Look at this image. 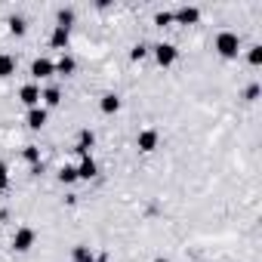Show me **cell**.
Wrapping results in <instances>:
<instances>
[{
  "label": "cell",
  "mask_w": 262,
  "mask_h": 262,
  "mask_svg": "<svg viewBox=\"0 0 262 262\" xmlns=\"http://www.w3.org/2000/svg\"><path fill=\"white\" fill-rule=\"evenodd\" d=\"M213 50H216V56H222V59H237V53H241V37H237L234 31H219L216 40H213Z\"/></svg>",
  "instance_id": "6da1fadb"
},
{
  "label": "cell",
  "mask_w": 262,
  "mask_h": 262,
  "mask_svg": "<svg viewBox=\"0 0 262 262\" xmlns=\"http://www.w3.org/2000/svg\"><path fill=\"white\" fill-rule=\"evenodd\" d=\"M158 145H161V133L155 126H145V129H139V136H136V148L142 151V155H151V151H158Z\"/></svg>",
  "instance_id": "7a4b0ae2"
},
{
  "label": "cell",
  "mask_w": 262,
  "mask_h": 262,
  "mask_svg": "<svg viewBox=\"0 0 262 262\" xmlns=\"http://www.w3.org/2000/svg\"><path fill=\"white\" fill-rule=\"evenodd\" d=\"M151 50H155V62H158L161 68H173V65H176V59H179L176 43H155Z\"/></svg>",
  "instance_id": "3957f363"
},
{
  "label": "cell",
  "mask_w": 262,
  "mask_h": 262,
  "mask_svg": "<svg viewBox=\"0 0 262 262\" xmlns=\"http://www.w3.org/2000/svg\"><path fill=\"white\" fill-rule=\"evenodd\" d=\"M34 241H37V231L28 228V225H22V228H16V234H13V250H16V253H28V250L34 247Z\"/></svg>",
  "instance_id": "277c9868"
},
{
  "label": "cell",
  "mask_w": 262,
  "mask_h": 262,
  "mask_svg": "<svg viewBox=\"0 0 262 262\" xmlns=\"http://www.w3.org/2000/svg\"><path fill=\"white\" fill-rule=\"evenodd\" d=\"M53 74H56V62H53V59L40 56V59L31 62V77H34V80H47V77H53Z\"/></svg>",
  "instance_id": "5b68a950"
},
{
  "label": "cell",
  "mask_w": 262,
  "mask_h": 262,
  "mask_svg": "<svg viewBox=\"0 0 262 262\" xmlns=\"http://www.w3.org/2000/svg\"><path fill=\"white\" fill-rule=\"evenodd\" d=\"M173 22H176V25H198V22H201V10L185 4V7H179V10L173 13Z\"/></svg>",
  "instance_id": "8992f818"
},
{
  "label": "cell",
  "mask_w": 262,
  "mask_h": 262,
  "mask_svg": "<svg viewBox=\"0 0 262 262\" xmlns=\"http://www.w3.org/2000/svg\"><path fill=\"white\" fill-rule=\"evenodd\" d=\"M68 43H71V28L53 25V34H50V47H53V50H68Z\"/></svg>",
  "instance_id": "52a82bcc"
},
{
  "label": "cell",
  "mask_w": 262,
  "mask_h": 262,
  "mask_svg": "<svg viewBox=\"0 0 262 262\" xmlns=\"http://www.w3.org/2000/svg\"><path fill=\"white\" fill-rule=\"evenodd\" d=\"M19 102L28 105V108H37V105H40V86H37V83H25V86L19 90Z\"/></svg>",
  "instance_id": "ba28073f"
},
{
  "label": "cell",
  "mask_w": 262,
  "mask_h": 262,
  "mask_svg": "<svg viewBox=\"0 0 262 262\" xmlns=\"http://www.w3.org/2000/svg\"><path fill=\"white\" fill-rule=\"evenodd\" d=\"M93 145H96V133H93V129H86V126H83L80 133H77V145H74V151H77V155L83 158V155H90V148H93Z\"/></svg>",
  "instance_id": "9c48e42d"
},
{
  "label": "cell",
  "mask_w": 262,
  "mask_h": 262,
  "mask_svg": "<svg viewBox=\"0 0 262 262\" xmlns=\"http://www.w3.org/2000/svg\"><path fill=\"white\" fill-rule=\"evenodd\" d=\"M120 105H123V102H120L117 93H105V96L99 99V111H102V114H117Z\"/></svg>",
  "instance_id": "30bf717a"
},
{
  "label": "cell",
  "mask_w": 262,
  "mask_h": 262,
  "mask_svg": "<svg viewBox=\"0 0 262 262\" xmlns=\"http://www.w3.org/2000/svg\"><path fill=\"white\" fill-rule=\"evenodd\" d=\"M74 170H77V179H93V176L99 173V167H96V161H93L90 155H83V158H80V164H77Z\"/></svg>",
  "instance_id": "8fae6325"
},
{
  "label": "cell",
  "mask_w": 262,
  "mask_h": 262,
  "mask_svg": "<svg viewBox=\"0 0 262 262\" xmlns=\"http://www.w3.org/2000/svg\"><path fill=\"white\" fill-rule=\"evenodd\" d=\"M47 117H50V114H47V108H40V105H37V108H28V117H25V123H28L31 129H40V126L47 123Z\"/></svg>",
  "instance_id": "7c38bea8"
},
{
  "label": "cell",
  "mask_w": 262,
  "mask_h": 262,
  "mask_svg": "<svg viewBox=\"0 0 262 262\" xmlns=\"http://www.w3.org/2000/svg\"><path fill=\"white\" fill-rule=\"evenodd\" d=\"M16 74V56L13 53H0V80H7Z\"/></svg>",
  "instance_id": "4fadbf2b"
},
{
  "label": "cell",
  "mask_w": 262,
  "mask_h": 262,
  "mask_svg": "<svg viewBox=\"0 0 262 262\" xmlns=\"http://www.w3.org/2000/svg\"><path fill=\"white\" fill-rule=\"evenodd\" d=\"M71 259H74V262H93L96 256H93V247H90V244H77V247L71 250Z\"/></svg>",
  "instance_id": "5bb4252c"
},
{
  "label": "cell",
  "mask_w": 262,
  "mask_h": 262,
  "mask_svg": "<svg viewBox=\"0 0 262 262\" xmlns=\"http://www.w3.org/2000/svg\"><path fill=\"white\" fill-rule=\"evenodd\" d=\"M56 25H62V28H74V10H71V7H62V10L56 13Z\"/></svg>",
  "instance_id": "9a60e30c"
},
{
  "label": "cell",
  "mask_w": 262,
  "mask_h": 262,
  "mask_svg": "<svg viewBox=\"0 0 262 262\" xmlns=\"http://www.w3.org/2000/svg\"><path fill=\"white\" fill-rule=\"evenodd\" d=\"M74 71H77V62H74L71 56H62V59L56 62V74H65V77H68V74H74Z\"/></svg>",
  "instance_id": "2e32d148"
},
{
  "label": "cell",
  "mask_w": 262,
  "mask_h": 262,
  "mask_svg": "<svg viewBox=\"0 0 262 262\" xmlns=\"http://www.w3.org/2000/svg\"><path fill=\"white\" fill-rule=\"evenodd\" d=\"M40 99H43L50 108H56V105L62 102V90H59V86H47V90L40 93Z\"/></svg>",
  "instance_id": "e0dca14e"
},
{
  "label": "cell",
  "mask_w": 262,
  "mask_h": 262,
  "mask_svg": "<svg viewBox=\"0 0 262 262\" xmlns=\"http://www.w3.org/2000/svg\"><path fill=\"white\" fill-rule=\"evenodd\" d=\"M22 158H25L31 167H37V164H40V148H37V145H25V148H22Z\"/></svg>",
  "instance_id": "ac0fdd59"
},
{
  "label": "cell",
  "mask_w": 262,
  "mask_h": 262,
  "mask_svg": "<svg viewBox=\"0 0 262 262\" xmlns=\"http://www.w3.org/2000/svg\"><path fill=\"white\" fill-rule=\"evenodd\" d=\"M7 25H10V31H13V34H25V31H28V22H25L22 16H10V22H7Z\"/></svg>",
  "instance_id": "d6986e66"
},
{
  "label": "cell",
  "mask_w": 262,
  "mask_h": 262,
  "mask_svg": "<svg viewBox=\"0 0 262 262\" xmlns=\"http://www.w3.org/2000/svg\"><path fill=\"white\" fill-rule=\"evenodd\" d=\"M247 62L256 68V65H262V43H253L250 47V53H247Z\"/></svg>",
  "instance_id": "ffe728a7"
},
{
  "label": "cell",
  "mask_w": 262,
  "mask_h": 262,
  "mask_svg": "<svg viewBox=\"0 0 262 262\" xmlns=\"http://www.w3.org/2000/svg\"><path fill=\"white\" fill-rule=\"evenodd\" d=\"M59 182H77V170H74V167H68V164H65V167H62V170H59Z\"/></svg>",
  "instance_id": "44dd1931"
},
{
  "label": "cell",
  "mask_w": 262,
  "mask_h": 262,
  "mask_svg": "<svg viewBox=\"0 0 262 262\" xmlns=\"http://www.w3.org/2000/svg\"><path fill=\"white\" fill-rule=\"evenodd\" d=\"M170 22H173V13H170V10H158V13H155V25L164 28V25H170Z\"/></svg>",
  "instance_id": "7402d4cb"
},
{
  "label": "cell",
  "mask_w": 262,
  "mask_h": 262,
  "mask_svg": "<svg viewBox=\"0 0 262 262\" xmlns=\"http://www.w3.org/2000/svg\"><path fill=\"white\" fill-rule=\"evenodd\" d=\"M7 188H10V170H7V164H0V194Z\"/></svg>",
  "instance_id": "603a6c76"
},
{
  "label": "cell",
  "mask_w": 262,
  "mask_h": 262,
  "mask_svg": "<svg viewBox=\"0 0 262 262\" xmlns=\"http://www.w3.org/2000/svg\"><path fill=\"white\" fill-rule=\"evenodd\" d=\"M145 53H148V47H145V43H136L133 50H129V59L139 62V59H145Z\"/></svg>",
  "instance_id": "cb8c5ba5"
},
{
  "label": "cell",
  "mask_w": 262,
  "mask_h": 262,
  "mask_svg": "<svg viewBox=\"0 0 262 262\" xmlns=\"http://www.w3.org/2000/svg\"><path fill=\"white\" fill-rule=\"evenodd\" d=\"M244 96H247V102H259V83H250Z\"/></svg>",
  "instance_id": "d4e9b609"
},
{
  "label": "cell",
  "mask_w": 262,
  "mask_h": 262,
  "mask_svg": "<svg viewBox=\"0 0 262 262\" xmlns=\"http://www.w3.org/2000/svg\"><path fill=\"white\" fill-rule=\"evenodd\" d=\"M151 262H170V259H167V256H155Z\"/></svg>",
  "instance_id": "484cf974"
}]
</instances>
